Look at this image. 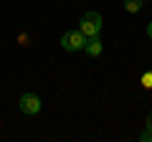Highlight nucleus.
<instances>
[{"mask_svg":"<svg viewBox=\"0 0 152 142\" xmlns=\"http://www.w3.org/2000/svg\"><path fill=\"white\" fill-rule=\"evenodd\" d=\"M79 31H81L86 38H91V36H99V31H102V15H99L96 10L84 13L81 20H79Z\"/></svg>","mask_w":152,"mask_h":142,"instance_id":"f257e3e1","label":"nucleus"},{"mask_svg":"<svg viewBox=\"0 0 152 142\" xmlns=\"http://www.w3.org/2000/svg\"><path fill=\"white\" fill-rule=\"evenodd\" d=\"M61 46H64V51H84V46H86V36H84L79 28H74V31H66L64 36H61Z\"/></svg>","mask_w":152,"mask_h":142,"instance_id":"f03ea898","label":"nucleus"},{"mask_svg":"<svg viewBox=\"0 0 152 142\" xmlns=\"http://www.w3.org/2000/svg\"><path fill=\"white\" fill-rule=\"evenodd\" d=\"M18 107H20V112L23 114H28V117H36L38 112H41V97L38 94H23L20 97V102H18Z\"/></svg>","mask_w":152,"mask_h":142,"instance_id":"7ed1b4c3","label":"nucleus"},{"mask_svg":"<svg viewBox=\"0 0 152 142\" xmlns=\"http://www.w3.org/2000/svg\"><path fill=\"white\" fill-rule=\"evenodd\" d=\"M84 51H86L91 59L102 56V53H104V43H102V38H99V36H91V38H86V46H84Z\"/></svg>","mask_w":152,"mask_h":142,"instance_id":"20e7f679","label":"nucleus"},{"mask_svg":"<svg viewBox=\"0 0 152 142\" xmlns=\"http://www.w3.org/2000/svg\"><path fill=\"white\" fill-rule=\"evenodd\" d=\"M124 10L127 13H140L142 10V0H124Z\"/></svg>","mask_w":152,"mask_h":142,"instance_id":"39448f33","label":"nucleus"},{"mask_svg":"<svg viewBox=\"0 0 152 142\" xmlns=\"http://www.w3.org/2000/svg\"><path fill=\"white\" fill-rule=\"evenodd\" d=\"M142 86H145V89H152V71L142 74Z\"/></svg>","mask_w":152,"mask_h":142,"instance_id":"423d86ee","label":"nucleus"},{"mask_svg":"<svg viewBox=\"0 0 152 142\" xmlns=\"http://www.w3.org/2000/svg\"><path fill=\"white\" fill-rule=\"evenodd\" d=\"M145 130H147V132H150V135H152V109H150V114H147V122H145Z\"/></svg>","mask_w":152,"mask_h":142,"instance_id":"0eeeda50","label":"nucleus"},{"mask_svg":"<svg viewBox=\"0 0 152 142\" xmlns=\"http://www.w3.org/2000/svg\"><path fill=\"white\" fill-rule=\"evenodd\" d=\"M147 36H150V41H152V23L147 26Z\"/></svg>","mask_w":152,"mask_h":142,"instance_id":"6e6552de","label":"nucleus"}]
</instances>
